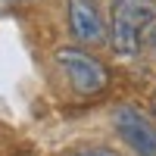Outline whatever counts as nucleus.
Wrapping results in <instances>:
<instances>
[{"mask_svg": "<svg viewBox=\"0 0 156 156\" xmlns=\"http://www.w3.org/2000/svg\"><path fill=\"white\" fill-rule=\"evenodd\" d=\"M112 125L137 156H156V122L137 106H119L112 115Z\"/></svg>", "mask_w": 156, "mask_h": 156, "instance_id": "7ed1b4c3", "label": "nucleus"}, {"mask_svg": "<svg viewBox=\"0 0 156 156\" xmlns=\"http://www.w3.org/2000/svg\"><path fill=\"white\" fill-rule=\"evenodd\" d=\"M72 156H119L109 147H90V150H81V153H72Z\"/></svg>", "mask_w": 156, "mask_h": 156, "instance_id": "39448f33", "label": "nucleus"}, {"mask_svg": "<svg viewBox=\"0 0 156 156\" xmlns=\"http://www.w3.org/2000/svg\"><path fill=\"white\" fill-rule=\"evenodd\" d=\"M53 59H56L59 72L66 75V81H69V87L75 94L94 97V94H103V90H106V84H109L106 66H103L94 53H87L84 47H59L53 53Z\"/></svg>", "mask_w": 156, "mask_h": 156, "instance_id": "f03ea898", "label": "nucleus"}, {"mask_svg": "<svg viewBox=\"0 0 156 156\" xmlns=\"http://www.w3.org/2000/svg\"><path fill=\"white\" fill-rule=\"evenodd\" d=\"M109 44L115 53L134 56L156 34V0H112Z\"/></svg>", "mask_w": 156, "mask_h": 156, "instance_id": "f257e3e1", "label": "nucleus"}, {"mask_svg": "<svg viewBox=\"0 0 156 156\" xmlns=\"http://www.w3.org/2000/svg\"><path fill=\"white\" fill-rule=\"evenodd\" d=\"M22 3H31V0H0V12H3V9H12V6H22Z\"/></svg>", "mask_w": 156, "mask_h": 156, "instance_id": "423d86ee", "label": "nucleus"}, {"mask_svg": "<svg viewBox=\"0 0 156 156\" xmlns=\"http://www.w3.org/2000/svg\"><path fill=\"white\" fill-rule=\"evenodd\" d=\"M69 31L81 47H100L109 41L103 12L94 0H69Z\"/></svg>", "mask_w": 156, "mask_h": 156, "instance_id": "20e7f679", "label": "nucleus"}]
</instances>
